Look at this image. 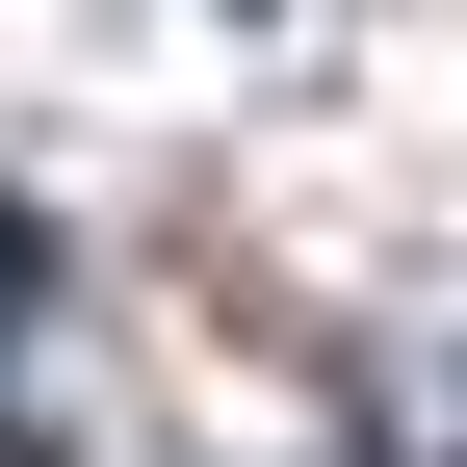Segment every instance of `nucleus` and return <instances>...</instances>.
Here are the masks:
<instances>
[{"mask_svg": "<svg viewBox=\"0 0 467 467\" xmlns=\"http://www.w3.org/2000/svg\"><path fill=\"white\" fill-rule=\"evenodd\" d=\"M26 285H52V234H26V208H0V312H26Z\"/></svg>", "mask_w": 467, "mask_h": 467, "instance_id": "1", "label": "nucleus"}]
</instances>
